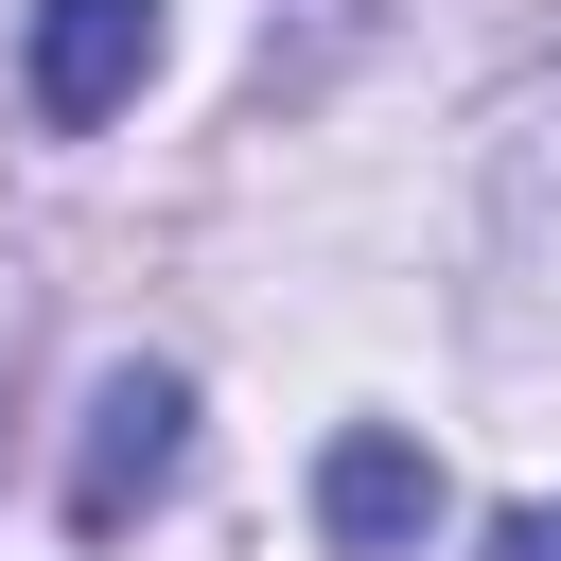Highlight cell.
<instances>
[{
	"mask_svg": "<svg viewBox=\"0 0 561 561\" xmlns=\"http://www.w3.org/2000/svg\"><path fill=\"white\" fill-rule=\"evenodd\" d=\"M175 456H193V386H175V368H105V386H88V438H70V526L123 543V526L175 491Z\"/></svg>",
	"mask_w": 561,
	"mask_h": 561,
	"instance_id": "obj_1",
	"label": "cell"
},
{
	"mask_svg": "<svg viewBox=\"0 0 561 561\" xmlns=\"http://www.w3.org/2000/svg\"><path fill=\"white\" fill-rule=\"evenodd\" d=\"M18 70H35V123H123L158 70V0H35Z\"/></svg>",
	"mask_w": 561,
	"mask_h": 561,
	"instance_id": "obj_2",
	"label": "cell"
},
{
	"mask_svg": "<svg viewBox=\"0 0 561 561\" xmlns=\"http://www.w3.org/2000/svg\"><path fill=\"white\" fill-rule=\"evenodd\" d=\"M316 526H333L351 561L421 543V526H438V456H421V438H386V421H351V438H333V473H316Z\"/></svg>",
	"mask_w": 561,
	"mask_h": 561,
	"instance_id": "obj_3",
	"label": "cell"
},
{
	"mask_svg": "<svg viewBox=\"0 0 561 561\" xmlns=\"http://www.w3.org/2000/svg\"><path fill=\"white\" fill-rule=\"evenodd\" d=\"M491 561H561V508H508V526H491Z\"/></svg>",
	"mask_w": 561,
	"mask_h": 561,
	"instance_id": "obj_4",
	"label": "cell"
},
{
	"mask_svg": "<svg viewBox=\"0 0 561 561\" xmlns=\"http://www.w3.org/2000/svg\"><path fill=\"white\" fill-rule=\"evenodd\" d=\"M0 421H18V298H0Z\"/></svg>",
	"mask_w": 561,
	"mask_h": 561,
	"instance_id": "obj_5",
	"label": "cell"
}]
</instances>
